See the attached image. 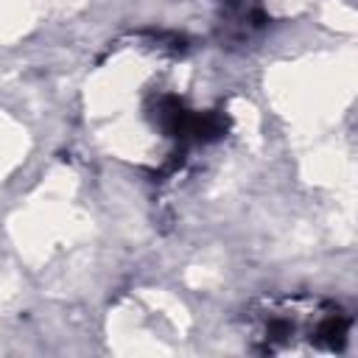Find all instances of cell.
Segmentation results:
<instances>
[{
  "instance_id": "cell-1",
  "label": "cell",
  "mask_w": 358,
  "mask_h": 358,
  "mask_svg": "<svg viewBox=\"0 0 358 358\" xmlns=\"http://www.w3.org/2000/svg\"><path fill=\"white\" fill-rule=\"evenodd\" d=\"M352 316L322 296H274L246 310V338L263 355H338L347 350Z\"/></svg>"
}]
</instances>
